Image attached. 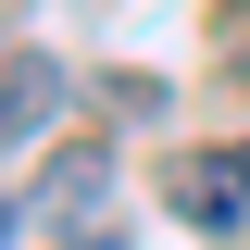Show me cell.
<instances>
[{
	"mask_svg": "<svg viewBox=\"0 0 250 250\" xmlns=\"http://www.w3.org/2000/svg\"><path fill=\"white\" fill-rule=\"evenodd\" d=\"M113 213V138H62L25 188V238H88Z\"/></svg>",
	"mask_w": 250,
	"mask_h": 250,
	"instance_id": "cell-1",
	"label": "cell"
},
{
	"mask_svg": "<svg viewBox=\"0 0 250 250\" xmlns=\"http://www.w3.org/2000/svg\"><path fill=\"white\" fill-rule=\"evenodd\" d=\"M50 113H62V62L50 50H13L0 62V150H13V138H50Z\"/></svg>",
	"mask_w": 250,
	"mask_h": 250,
	"instance_id": "cell-3",
	"label": "cell"
},
{
	"mask_svg": "<svg viewBox=\"0 0 250 250\" xmlns=\"http://www.w3.org/2000/svg\"><path fill=\"white\" fill-rule=\"evenodd\" d=\"M163 200H175V225H200V238H238L250 225V150H175L163 163Z\"/></svg>",
	"mask_w": 250,
	"mask_h": 250,
	"instance_id": "cell-2",
	"label": "cell"
},
{
	"mask_svg": "<svg viewBox=\"0 0 250 250\" xmlns=\"http://www.w3.org/2000/svg\"><path fill=\"white\" fill-rule=\"evenodd\" d=\"M0 238H25V188H0Z\"/></svg>",
	"mask_w": 250,
	"mask_h": 250,
	"instance_id": "cell-4",
	"label": "cell"
}]
</instances>
